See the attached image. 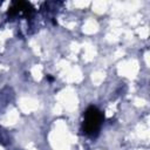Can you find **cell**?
<instances>
[{
    "label": "cell",
    "mask_w": 150,
    "mask_h": 150,
    "mask_svg": "<svg viewBox=\"0 0 150 150\" xmlns=\"http://www.w3.org/2000/svg\"><path fill=\"white\" fill-rule=\"evenodd\" d=\"M103 112L94 105H90L86 109L83 114V123H82V130L88 136H95L102 123H103Z\"/></svg>",
    "instance_id": "obj_1"
},
{
    "label": "cell",
    "mask_w": 150,
    "mask_h": 150,
    "mask_svg": "<svg viewBox=\"0 0 150 150\" xmlns=\"http://www.w3.org/2000/svg\"><path fill=\"white\" fill-rule=\"evenodd\" d=\"M19 12H22L26 16H30L34 12V8L30 4L26 2V1H14L11 7L8 8V15L9 16H14L16 15Z\"/></svg>",
    "instance_id": "obj_2"
}]
</instances>
